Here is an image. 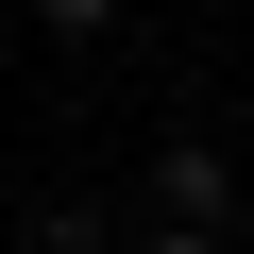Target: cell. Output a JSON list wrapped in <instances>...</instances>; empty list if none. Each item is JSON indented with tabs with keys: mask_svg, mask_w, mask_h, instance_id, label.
<instances>
[{
	"mask_svg": "<svg viewBox=\"0 0 254 254\" xmlns=\"http://www.w3.org/2000/svg\"><path fill=\"white\" fill-rule=\"evenodd\" d=\"M153 220H187V237H220V220H237V170H220L203 136H170V153H153Z\"/></svg>",
	"mask_w": 254,
	"mask_h": 254,
	"instance_id": "6da1fadb",
	"label": "cell"
},
{
	"mask_svg": "<svg viewBox=\"0 0 254 254\" xmlns=\"http://www.w3.org/2000/svg\"><path fill=\"white\" fill-rule=\"evenodd\" d=\"M17 237H34V254H119V220H102V203H34Z\"/></svg>",
	"mask_w": 254,
	"mask_h": 254,
	"instance_id": "7a4b0ae2",
	"label": "cell"
},
{
	"mask_svg": "<svg viewBox=\"0 0 254 254\" xmlns=\"http://www.w3.org/2000/svg\"><path fill=\"white\" fill-rule=\"evenodd\" d=\"M119 17H136V0H34V34H68V51H85V34H119Z\"/></svg>",
	"mask_w": 254,
	"mask_h": 254,
	"instance_id": "3957f363",
	"label": "cell"
},
{
	"mask_svg": "<svg viewBox=\"0 0 254 254\" xmlns=\"http://www.w3.org/2000/svg\"><path fill=\"white\" fill-rule=\"evenodd\" d=\"M136 254H220V237H187V220H153V237H136Z\"/></svg>",
	"mask_w": 254,
	"mask_h": 254,
	"instance_id": "277c9868",
	"label": "cell"
}]
</instances>
